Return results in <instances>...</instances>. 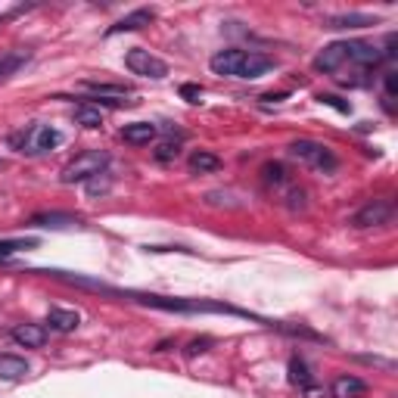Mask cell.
<instances>
[{
	"label": "cell",
	"instance_id": "6da1fadb",
	"mask_svg": "<svg viewBox=\"0 0 398 398\" xmlns=\"http://www.w3.org/2000/svg\"><path fill=\"white\" fill-rule=\"evenodd\" d=\"M53 277L66 280V284L93 289V293L103 296H115V299L125 302H137V305H147L156 311H175V314H230V317H246V321L265 324V327H274V321H265V317L252 314V311H243L237 305H227V302H212V299H178V296H159V293H137V289H119L110 284H100L93 277H84V274H72V271H50Z\"/></svg>",
	"mask_w": 398,
	"mask_h": 398
},
{
	"label": "cell",
	"instance_id": "7a4b0ae2",
	"mask_svg": "<svg viewBox=\"0 0 398 398\" xmlns=\"http://www.w3.org/2000/svg\"><path fill=\"white\" fill-rule=\"evenodd\" d=\"M10 143L19 150V153H28V156H41V153H50V150H56L62 143V134L56 131V128L50 125H28L22 131H16L10 137Z\"/></svg>",
	"mask_w": 398,
	"mask_h": 398
},
{
	"label": "cell",
	"instance_id": "3957f363",
	"mask_svg": "<svg viewBox=\"0 0 398 398\" xmlns=\"http://www.w3.org/2000/svg\"><path fill=\"white\" fill-rule=\"evenodd\" d=\"M106 165H110V156L103 150H88V153L75 156L66 168L60 171V180L62 184H88L93 175H103Z\"/></svg>",
	"mask_w": 398,
	"mask_h": 398
},
{
	"label": "cell",
	"instance_id": "277c9868",
	"mask_svg": "<svg viewBox=\"0 0 398 398\" xmlns=\"http://www.w3.org/2000/svg\"><path fill=\"white\" fill-rule=\"evenodd\" d=\"M289 156L299 159V162L308 165V168L324 171V175H333V171L339 168V159L333 156V150L324 147V143H317V140H296V143H289Z\"/></svg>",
	"mask_w": 398,
	"mask_h": 398
},
{
	"label": "cell",
	"instance_id": "5b68a950",
	"mask_svg": "<svg viewBox=\"0 0 398 398\" xmlns=\"http://www.w3.org/2000/svg\"><path fill=\"white\" fill-rule=\"evenodd\" d=\"M125 66L131 75H140V78H153V81H162L165 75H168V62L153 56L150 50L143 47H131L125 53Z\"/></svg>",
	"mask_w": 398,
	"mask_h": 398
},
{
	"label": "cell",
	"instance_id": "8992f818",
	"mask_svg": "<svg viewBox=\"0 0 398 398\" xmlns=\"http://www.w3.org/2000/svg\"><path fill=\"white\" fill-rule=\"evenodd\" d=\"M392 202L389 199H371L364 208H358L352 218V227L364 230V227H380V224H389L392 221Z\"/></svg>",
	"mask_w": 398,
	"mask_h": 398
},
{
	"label": "cell",
	"instance_id": "52a82bcc",
	"mask_svg": "<svg viewBox=\"0 0 398 398\" xmlns=\"http://www.w3.org/2000/svg\"><path fill=\"white\" fill-rule=\"evenodd\" d=\"M277 62H274V56H265V53H252V50H246L240 69H237V78H243V81H256V78H262L265 72H271Z\"/></svg>",
	"mask_w": 398,
	"mask_h": 398
},
{
	"label": "cell",
	"instance_id": "ba28073f",
	"mask_svg": "<svg viewBox=\"0 0 398 398\" xmlns=\"http://www.w3.org/2000/svg\"><path fill=\"white\" fill-rule=\"evenodd\" d=\"M314 69L327 72V75H333V72H343L345 69V41H333V44L324 47L321 53L314 56Z\"/></svg>",
	"mask_w": 398,
	"mask_h": 398
},
{
	"label": "cell",
	"instance_id": "9c48e42d",
	"mask_svg": "<svg viewBox=\"0 0 398 398\" xmlns=\"http://www.w3.org/2000/svg\"><path fill=\"white\" fill-rule=\"evenodd\" d=\"M246 50H237V47H227V50H218V53L208 60V69L221 78H237V69H240Z\"/></svg>",
	"mask_w": 398,
	"mask_h": 398
},
{
	"label": "cell",
	"instance_id": "30bf717a",
	"mask_svg": "<svg viewBox=\"0 0 398 398\" xmlns=\"http://www.w3.org/2000/svg\"><path fill=\"white\" fill-rule=\"evenodd\" d=\"M13 343L22 345V349H41L47 343V327H41V324H19V327H13Z\"/></svg>",
	"mask_w": 398,
	"mask_h": 398
},
{
	"label": "cell",
	"instance_id": "8fae6325",
	"mask_svg": "<svg viewBox=\"0 0 398 398\" xmlns=\"http://www.w3.org/2000/svg\"><path fill=\"white\" fill-rule=\"evenodd\" d=\"M159 128L153 121H131V125L121 128V140L131 143V147H147L150 140H156Z\"/></svg>",
	"mask_w": 398,
	"mask_h": 398
},
{
	"label": "cell",
	"instance_id": "7c38bea8",
	"mask_svg": "<svg viewBox=\"0 0 398 398\" xmlns=\"http://www.w3.org/2000/svg\"><path fill=\"white\" fill-rule=\"evenodd\" d=\"M156 19V10H134V13H128V16H121L115 25H110V32L106 34H121V32H137V28H143V25H150Z\"/></svg>",
	"mask_w": 398,
	"mask_h": 398
},
{
	"label": "cell",
	"instance_id": "4fadbf2b",
	"mask_svg": "<svg viewBox=\"0 0 398 398\" xmlns=\"http://www.w3.org/2000/svg\"><path fill=\"white\" fill-rule=\"evenodd\" d=\"M32 227H47V230H62V227H75V224H81V218L78 215H69V212H41L34 215Z\"/></svg>",
	"mask_w": 398,
	"mask_h": 398
},
{
	"label": "cell",
	"instance_id": "5bb4252c",
	"mask_svg": "<svg viewBox=\"0 0 398 398\" xmlns=\"http://www.w3.org/2000/svg\"><path fill=\"white\" fill-rule=\"evenodd\" d=\"M330 392H333V398H364L367 395V383L358 380V376L343 373V376H336V380H333Z\"/></svg>",
	"mask_w": 398,
	"mask_h": 398
},
{
	"label": "cell",
	"instance_id": "9a60e30c",
	"mask_svg": "<svg viewBox=\"0 0 398 398\" xmlns=\"http://www.w3.org/2000/svg\"><path fill=\"white\" fill-rule=\"evenodd\" d=\"M47 324H50V330H56V333H72V330H78V324H81V314L72 311V308H50Z\"/></svg>",
	"mask_w": 398,
	"mask_h": 398
},
{
	"label": "cell",
	"instance_id": "2e32d148",
	"mask_svg": "<svg viewBox=\"0 0 398 398\" xmlns=\"http://www.w3.org/2000/svg\"><path fill=\"white\" fill-rule=\"evenodd\" d=\"M376 22H380V19L364 16V13H343V16L324 19V28H367V25H376Z\"/></svg>",
	"mask_w": 398,
	"mask_h": 398
},
{
	"label": "cell",
	"instance_id": "e0dca14e",
	"mask_svg": "<svg viewBox=\"0 0 398 398\" xmlns=\"http://www.w3.org/2000/svg\"><path fill=\"white\" fill-rule=\"evenodd\" d=\"M187 165H190V171H197V175H212V171L221 168V159L215 153H208V150H197V153H190Z\"/></svg>",
	"mask_w": 398,
	"mask_h": 398
},
{
	"label": "cell",
	"instance_id": "ac0fdd59",
	"mask_svg": "<svg viewBox=\"0 0 398 398\" xmlns=\"http://www.w3.org/2000/svg\"><path fill=\"white\" fill-rule=\"evenodd\" d=\"M28 373V361L19 354H0V380H22Z\"/></svg>",
	"mask_w": 398,
	"mask_h": 398
},
{
	"label": "cell",
	"instance_id": "d6986e66",
	"mask_svg": "<svg viewBox=\"0 0 398 398\" xmlns=\"http://www.w3.org/2000/svg\"><path fill=\"white\" fill-rule=\"evenodd\" d=\"M75 125L81 128H91V131H97V128H103V112H100V106H78L75 110Z\"/></svg>",
	"mask_w": 398,
	"mask_h": 398
},
{
	"label": "cell",
	"instance_id": "ffe728a7",
	"mask_svg": "<svg viewBox=\"0 0 398 398\" xmlns=\"http://www.w3.org/2000/svg\"><path fill=\"white\" fill-rule=\"evenodd\" d=\"M93 97H103V100H128V88L121 84H100V81H84Z\"/></svg>",
	"mask_w": 398,
	"mask_h": 398
},
{
	"label": "cell",
	"instance_id": "44dd1931",
	"mask_svg": "<svg viewBox=\"0 0 398 398\" xmlns=\"http://www.w3.org/2000/svg\"><path fill=\"white\" fill-rule=\"evenodd\" d=\"M38 240L34 237H13V240H0V262H6L10 256H16V252L22 249H34Z\"/></svg>",
	"mask_w": 398,
	"mask_h": 398
},
{
	"label": "cell",
	"instance_id": "7402d4cb",
	"mask_svg": "<svg viewBox=\"0 0 398 398\" xmlns=\"http://www.w3.org/2000/svg\"><path fill=\"white\" fill-rule=\"evenodd\" d=\"M262 178H265V184H267V187H277V190H284V187L289 184L286 168H284L280 162H267V165H262Z\"/></svg>",
	"mask_w": 398,
	"mask_h": 398
},
{
	"label": "cell",
	"instance_id": "603a6c76",
	"mask_svg": "<svg viewBox=\"0 0 398 398\" xmlns=\"http://www.w3.org/2000/svg\"><path fill=\"white\" fill-rule=\"evenodd\" d=\"M289 383H296V386H302V389L311 386L308 364H305L302 358H289Z\"/></svg>",
	"mask_w": 398,
	"mask_h": 398
},
{
	"label": "cell",
	"instance_id": "cb8c5ba5",
	"mask_svg": "<svg viewBox=\"0 0 398 398\" xmlns=\"http://www.w3.org/2000/svg\"><path fill=\"white\" fill-rule=\"evenodd\" d=\"M153 156H156V162H175V159L180 156V143L178 140H162Z\"/></svg>",
	"mask_w": 398,
	"mask_h": 398
},
{
	"label": "cell",
	"instance_id": "d4e9b609",
	"mask_svg": "<svg viewBox=\"0 0 398 398\" xmlns=\"http://www.w3.org/2000/svg\"><path fill=\"white\" fill-rule=\"evenodd\" d=\"M25 60H28L25 53H10V56H4V60H0V78H6V75H13V72H19V69L25 66Z\"/></svg>",
	"mask_w": 398,
	"mask_h": 398
},
{
	"label": "cell",
	"instance_id": "484cf974",
	"mask_svg": "<svg viewBox=\"0 0 398 398\" xmlns=\"http://www.w3.org/2000/svg\"><path fill=\"white\" fill-rule=\"evenodd\" d=\"M110 187H112V178L106 175H93L91 180H88V197H103V193H110Z\"/></svg>",
	"mask_w": 398,
	"mask_h": 398
},
{
	"label": "cell",
	"instance_id": "4316f807",
	"mask_svg": "<svg viewBox=\"0 0 398 398\" xmlns=\"http://www.w3.org/2000/svg\"><path fill=\"white\" fill-rule=\"evenodd\" d=\"M317 100H321L324 106H333V110H339V112H352V106H349V103H343L339 97H333V93H321Z\"/></svg>",
	"mask_w": 398,
	"mask_h": 398
},
{
	"label": "cell",
	"instance_id": "83f0119b",
	"mask_svg": "<svg viewBox=\"0 0 398 398\" xmlns=\"http://www.w3.org/2000/svg\"><path fill=\"white\" fill-rule=\"evenodd\" d=\"M180 97H184L187 103H199L202 88H199V84H184V88H180Z\"/></svg>",
	"mask_w": 398,
	"mask_h": 398
},
{
	"label": "cell",
	"instance_id": "f1b7e54d",
	"mask_svg": "<svg viewBox=\"0 0 398 398\" xmlns=\"http://www.w3.org/2000/svg\"><path fill=\"white\" fill-rule=\"evenodd\" d=\"M358 361H364V364H376V367H395L389 358H380V354H358Z\"/></svg>",
	"mask_w": 398,
	"mask_h": 398
},
{
	"label": "cell",
	"instance_id": "f546056e",
	"mask_svg": "<svg viewBox=\"0 0 398 398\" xmlns=\"http://www.w3.org/2000/svg\"><path fill=\"white\" fill-rule=\"evenodd\" d=\"M208 345H212V339H193V343H190V345H187V354H190V358H193V354H199V352H206V349H208Z\"/></svg>",
	"mask_w": 398,
	"mask_h": 398
},
{
	"label": "cell",
	"instance_id": "4dcf8cb0",
	"mask_svg": "<svg viewBox=\"0 0 398 398\" xmlns=\"http://www.w3.org/2000/svg\"><path fill=\"white\" fill-rule=\"evenodd\" d=\"M398 91V81H395V72H386V100H392Z\"/></svg>",
	"mask_w": 398,
	"mask_h": 398
}]
</instances>
